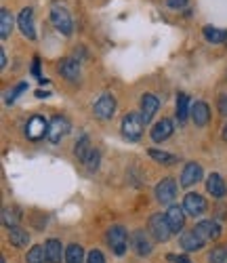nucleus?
Returning <instances> with one entry per match:
<instances>
[{"instance_id":"f257e3e1","label":"nucleus","mask_w":227,"mask_h":263,"mask_svg":"<svg viewBox=\"0 0 227 263\" xmlns=\"http://www.w3.org/2000/svg\"><path fill=\"white\" fill-rule=\"evenodd\" d=\"M145 128V122H143V116L141 114H135V112H128L124 118H122V135L128 139V141H137Z\"/></svg>"},{"instance_id":"f03ea898","label":"nucleus","mask_w":227,"mask_h":263,"mask_svg":"<svg viewBox=\"0 0 227 263\" xmlns=\"http://www.w3.org/2000/svg\"><path fill=\"white\" fill-rule=\"evenodd\" d=\"M105 240L107 245L111 247V251L116 253L118 257H122L126 253V247H128V232L122 228V226H111L105 234Z\"/></svg>"},{"instance_id":"7ed1b4c3","label":"nucleus","mask_w":227,"mask_h":263,"mask_svg":"<svg viewBox=\"0 0 227 263\" xmlns=\"http://www.w3.org/2000/svg\"><path fill=\"white\" fill-rule=\"evenodd\" d=\"M149 234L154 236V240H158V242H166V240L173 236V230L166 221V215L162 213H156L149 217V226H147Z\"/></svg>"},{"instance_id":"20e7f679","label":"nucleus","mask_w":227,"mask_h":263,"mask_svg":"<svg viewBox=\"0 0 227 263\" xmlns=\"http://www.w3.org/2000/svg\"><path fill=\"white\" fill-rule=\"evenodd\" d=\"M51 21H53V26L57 28V32L63 34V36H70L74 32V21H72L70 13H67L63 7H59V5H55L51 9Z\"/></svg>"},{"instance_id":"39448f33","label":"nucleus","mask_w":227,"mask_h":263,"mask_svg":"<svg viewBox=\"0 0 227 263\" xmlns=\"http://www.w3.org/2000/svg\"><path fill=\"white\" fill-rule=\"evenodd\" d=\"M154 194H156V200L160 202V204H171L175 200V196H177V181L171 179V177L162 179L160 183L156 185Z\"/></svg>"},{"instance_id":"423d86ee","label":"nucleus","mask_w":227,"mask_h":263,"mask_svg":"<svg viewBox=\"0 0 227 263\" xmlns=\"http://www.w3.org/2000/svg\"><path fill=\"white\" fill-rule=\"evenodd\" d=\"M67 133H70V120L63 118V116H55V118L49 122L47 139H49L51 143H59Z\"/></svg>"},{"instance_id":"0eeeda50","label":"nucleus","mask_w":227,"mask_h":263,"mask_svg":"<svg viewBox=\"0 0 227 263\" xmlns=\"http://www.w3.org/2000/svg\"><path fill=\"white\" fill-rule=\"evenodd\" d=\"M183 209L192 217H202L204 213H206L209 204H206V200H204V196H200L196 192H190L185 198H183Z\"/></svg>"},{"instance_id":"6e6552de","label":"nucleus","mask_w":227,"mask_h":263,"mask_svg":"<svg viewBox=\"0 0 227 263\" xmlns=\"http://www.w3.org/2000/svg\"><path fill=\"white\" fill-rule=\"evenodd\" d=\"M113 112H116V99H113L111 95H101L95 105H93V114L99 118V120H109L113 116Z\"/></svg>"},{"instance_id":"1a4fd4ad","label":"nucleus","mask_w":227,"mask_h":263,"mask_svg":"<svg viewBox=\"0 0 227 263\" xmlns=\"http://www.w3.org/2000/svg\"><path fill=\"white\" fill-rule=\"evenodd\" d=\"M130 247H133L135 253L141 255V257L149 255L152 249H154V247H152V240H149V236H147L145 230H135V232L130 234Z\"/></svg>"},{"instance_id":"9d476101","label":"nucleus","mask_w":227,"mask_h":263,"mask_svg":"<svg viewBox=\"0 0 227 263\" xmlns=\"http://www.w3.org/2000/svg\"><path fill=\"white\" fill-rule=\"evenodd\" d=\"M47 133H49V122L44 120L42 116H32V118L28 120V126H26V135H28V139L38 141V139H42Z\"/></svg>"},{"instance_id":"9b49d317","label":"nucleus","mask_w":227,"mask_h":263,"mask_svg":"<svg viewBox=\"0 0 227 263\" xmlns=\"http://www.w3.org/2000/svg\"><path fill=\"white\" fill-rule=\"evenodd\" d=\"M164 215H166V221H168L173 234H179L181 230L185 228V215H187V213H185L183 206L173 204V206H168V211H166Z\"/></svg>"},{"instance_id":"f8f14e48","label":"nucleus","mask_w":227,"mask_h":263,"mask_svg":"<svg viewBox=\"0 0 227 263\" xmlns=\"http://www.w3.org/2000/svg\"><path fill=\"white\" fill-rule=\"evenodd\" d=\"M17 24H19L21 34H24L26 38H30V40H34V38H36V30H34V11H32L30 7H26L24 11L19 13Z\"/></svg>"},{"instance_id":"ddd939ff","label":"nucleus","mask_w":227,"mask_h":263,"mask_svg":"<svg viewBox=\"0 0 227 263\" xmlns=\"http://www.w3.org/2000/svg\"><path fill=\"white\" fill-rule=\"evenodd\" d=\"M158 107H160V101H158L156 95L145 93V95L141 97V116H143V122H145V124H149V122L154 120Z\"/></svg>"},{"instance_id":"4468645a","label":"nucleus","mask_w":227,"mask_h":263,"mask_svg":"<svg viewBox=\"0 0 227 263\" xmlns=\"http://www.w3.org/2000/svg\"><path fill=\"white\" fill-rule=\"evenodd\" d=\"M173 130H175L173 120L162 118V120H158V122L154 124V128H152V139H154L156 143H162V141H166V139L173 135Z\"/></svg>"},{"instance_id":"2eb2a0df","label":"nucleus","mask_w":227,"mask_h":263,"mask_svg":"<svg viewBox=\"0 0 227 263\" xmlns=\"http://www.w3.org/2000/svg\"><path fill=\"white\" fill-rule=\"evenodd\" d=\"M202 166L198 164V162H187L185 166H183V173H181V185L183 187H190V185H194V183H198L200 179H202Z\"/></svg>"},{"instance_id":"dca6fc26","label":"nucleus","mask_w":227,"mask_h":263,"mask_svg":"<svg viewBox=\"0 0 227 263\" xmlns=\"http://www.w3.org/2000/svg\"><path fill=\"white\" fill-rule=\"evenodd\" d=\"M204 242H206V240L196 232V228L187 230V232H181V247L185 251H200L204 247Z\"/></svg>"},{"instance_id":"f3484780","label":"nucleus","mask_w":227,"mask_h":263,"mask_svg":"<svg viewBox=\"0 0 227 263\" xmlns=\"http://www.w3.org/2000/svg\"><path fill=\"white\" fill-rule=\"evenodd\" d=\"M192 120L196 122V126H206L211 120V107L204 101H196L192 105Z\"/></svg>"},{"instance_id":"a211bd4d","label":"nucleus","mask_w":227,"mask_h":263,"mask_svg":"<svg viewBox=\"0 0 227 263\" xmlns=\"http://www.w3.org/2000/svg\"><path fill=\"white\" fill-rule=\"evenodd\" d=\"M206 190L209 194L213 196V198H223V196L227 194V187H225V181L219 173H211L209 179H206Z\"/></svg>"},{"instance_id":"6ab92c4d","label":"nucleus","mask_w":227,"mask_h":263,"mask_svg":"<svg viewBox=\"0 0 227 263\" xmlns=\"http://www.w3.org/2000/svg\"><path fill=\"white\" fill-rule=\"evenodd\" d=\"M196 232L204 238V240H217L221 236V228L217 221H213V219H209V221H200L196 226Z\"/></svg>"},{"instance_id":"aec40b11","label":"nucleus","mask_w":227,"mask_h":263,"mask_svg":"<svg viewBox=\"0 0 227 263\" xmlns=\"http://www.w3.org/2000/svg\"><path fill=\"white\" fill-rule=\"evenodd\" d=\"M59 74L65 78V80H78L80 78V65L78 61L74 59H63L59 63Z\"/></svg>"},{"instance_id":"412c9836","label":"nucleus","mask_w":227,"mask_h":263,"mask_svg":"<svg viewBox=\"0 0 227 263\" xmlns=\"http://www.w3.org/2000/svg\"><path fill=\"white\" fill-rule=\"evenodd\" d=\"M61 247L63 245L59 242V240H55V238H51V240L44 242V249H47V261L49 263H61V257H65Z\"/></svg>"},{"instance_id":"4be33fe9","label":"nucleus","mask_w":227,"mask_h":263,"mask_svg":"<svg viewBox=\"0 0 227 263\" xmlns=\"http://www.w3.org/2000/svg\"><path fill=\"white\" fill-rule=\"evenodd\" d=\"M9 240H11V245H13V247L24 249V247L30 245V234H28L24 228L15 226V228H9Z\"/></svg>"},{"instance_id":"5701e85b","label":"nucleus","mask_w":227,"mask_h":263,"mask_svg":"<svg viewBox=\"0 0 227 263\" xmlns=\"http://www.w3.org/2000/svg\"><path fill=\"white\" fill-rule=\"evenodd\" d=\"M202 34H204V38H206L209 42H213V45H223V42H227V30H219V28H213V26H204Z\"/></svg>"},{"instance_id":"b1692460","label":"nucleus","mask_w":227,"mask_h":263,"mask_svg":"<svg viewBox=\"0 0 227 263\" xmlns=\"http://www.w3.org/2000/svg\"><path fill=\"white\" fill-rule=\"evenodd\" d=\"M177 120L179 122H185L187 120V116L192 114V107H190V97L185 95V93H179V97H177Z\"/></svg>"},{"instance_id":"393cba45","label":"nucleus","mask_w":227,"mask_h":263,"mask_svg":"<svg viewBox=\"0 0 227 263\" xmlns=\"http://www.w3.org/2000/svg\"><path fill=\"white\" fill-rule=\"evenodd\" d=\"M11 30H13V15L9 9H0V36L3 40H7L11 36Z\"/></svg>"},{"instance_id":"a878e982","label":"nucleus","mask_w":227,"mask_h":263,"mask_svg":"<svg viewBox=\"0 0 227 263\" xmlns=\"http://www.w3.org/2000/svg\"><path fill=\"white\" fill-rule=\"evenodd\" d=\"M65 263H84V249L80 245H67Z\"/></svg>"},{"instance_id":"bb28decb","label":"nucleus","mask_w":227,"mask_h":263,"mask_svg":"<svg viewBox=\"0 0 227 263\" xmlns=\"http://www.w3.org/2000/svg\"><path fill=\"white\" fill-rule=\"evenodd\" d=\"M90 149H93V147H90V139H88L86 135H82V137L76 141V147H74V152H76V156H78L80 162H86Z\"/></svg>"},{"instance_id":"cd10ccee","label":"nucleus","mask_w":227,"mask_h":263,"mask_svg":"<svg viewBox=\"0 0 227 263\" xmlns=\"http://www.w3.org/2000/svg\"><path fill=\"white\" fill-rule=\"evenodd\" d=\"M44 261H47V249H44L42 245L32 247L26 255V263H44Z\"/></svg>"},{"instance_id":"c85d7f7f","label":"nucleus","mask_w":227,"mask_h":263,"mask_svg":"<svg viewBox=\"0 0 227 263\" xmlns=\"http://www.w3.org/2000/svg\"><path fill=\"white\" fill-rule=\"evenodd\" d=\"M147 154H149V158H154L156 162L166 164V166H171V164L177 162V156H175V154H168V152H162V149H149Z\"/></svg>"},{"instance_id":"c756f323","label":"nucleus","mask_w":227,"mask_h":263,"mask_svg":"<svg viewBox=\"0 0 227 263\" xmlns=\"http://www.w3.org/2000/svg\"><path fill=\"white\" fill-rule=\"evenodd\" d=\"M3 223L7 226V228H15L17 223H19V213L15 211V209H5L3 211Z\"/></svg>"},{"instance_id":"7c9ffc66","label":"nucleus","mask_w":227,"mask_h":263,"mask_svg":"<svg viewBox=\"0 0 227 263\" xmlns=\"http://www.w3.org/2000/svg\"><path fill=\"white\" fill-rule=\"evenodd\" d=\"M211 263H227V247H215L209 255Z\"/></svg>"},{"instance_id":"2f4dec72","label":"nucleus","mask_w":227,"mask_h":263,"mask_svg":"<svg viewBox=\"0 0 227 263\" xmlns=\"http://www.w3.org/2000/svg\"><path fill=\"white\" fill-rule=\"evenodd\" d=\"M99 158H101L99 152H97V149H90V154H88V158H86V162H84L86 168H88V171H97V168H99Z\"/></svg>"},{"instance_id":"473e14b6","label":"nucleus","mask_w":227,"mask_h":263,"mask_svg":"<svg viewBox=\"0 0 227 263\" xmlns=\"http://www.w3.org/2000/svg\"><path fill=\"white\" fill-rule=\"evenodd\" d=\"M26 89H28V84H26V82H21V84H17V86H15V89H13L11 93H9L7 101H9V103H13V101H15L17 97H19V93H24Z\"/></svg>"},{"instance_id":"72a5a7b5","label":"nucleus","mask_w":227,"mask_h":263,"mask_svg":"<svg viewBox=\"0 0 227 263\" xmlns=\"http://www.w3.org/2000/svg\"><path fill=\"white\" fill-rule=\"evenodd\" d=\"M86 263H105V257L101 251H90L86 255Z\"/></svg>"},{"instance_id":"f704fd0d","label":"nucleus","mask_w":227,"mask_h":263,"mask_svg":"<svg viewBox=\"0 0 227 263\" xmlns=\"http://www.w3.org/2000/svg\"><path fill=\"white\" fill-rule=\"evenodd\" d=\"M217 105H219V112H221L223 116H227V95H225V93H221V95H219Z\"/></svg>"},{"instance_id":"c9c22d12","label":"nucleus","mask_w":227,"mask_h":263,"mask_svg":"<svg viewBox=\"0 0 227 263\" xmlns=\"http://www.w3.org/2000/svg\"><path fill=\"white\" fill-rule=\"evenodd\" d=\"M185 3H187V0H168V7H173V9H181V7H185Z\"/></svg>"},{"instance_id":"e433bc0d","label":"nucleus","mask_w":227,"mask_h":263,"mask_svg":"<svg viewBox=\"0 0 227 263\" xmlns=\"http://www.w3.org/2000/svg\"><path fill=\"white\" fill-rule=\"evenodd\" d=\"M38 65H40V61H38V57L34 59V65H32V72H34V76L38 78V80H44L42 76H40V70H38Z\"/></svg>"},{"instance_id":"4c0bfd02","label":"nucleus","mask_w":227,"mask_h":263,"mask_svg":"<svg viewBox=\"0 0 227 263\" xmlns=\"http://www.w3.org/2000/svg\"><path fill=\"white\" fill-rule=\"evenodd\" d=\"M168 261H175V263H192V261L185 259V257H175V255H168Z\"/></svg>"},{"instance_id":"58836bf2","label":"nucleus","mask_w":227,"mask_h":263,"mask_svg":"<svg viewBox=\"0 0 227 263\" xmlns=\"http://www.w3.org/2000/svg\"><path fill=\"white\" fill-rule=\"evenodd\" d=\"M0 68H7V53L0 51Z\"/></svg>"},{"instance_id":"ea45409f","label":"nucleus","mask_w":227,"mask_h":263,"mask_svg":"<svg viewBox=\"0 0 227 263\" xmlns=\"http://www.w3.org/2000/svg\"><path fill=\"white\" fill-rule=\"evenodd\" d=\"M36 97L44 99V97H49V93H47V91H36Z\"/></svg>"},{"instance_id":"a19ab883","label":"nucleus","mask_w":227,"mask_h":263,"mask_svg":"<svg viewBox=\"0 0 227 263\" xmlns=\"http://www.w3.org/2000/svg\"><path fill=\"white\" fill-rule=\"evenodd\" d=\"M223 141H227V124L223 126Z\"/></svg>"}]
</instances>
